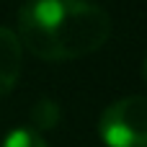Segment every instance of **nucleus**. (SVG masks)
Segmentation results:
<instances>
[{
    "label": "nucleus",
    "mask_w": 147,
    "mask_h": 147,
    "mask_svg": "<svg viewBox=\"0 0 147 147\" xmlns=\"http://www.w3.org/2000/svg\"><path fill=\"white\" fill-rule=\"evenodd\" d=\"M114 31L109 10L93 0H28L18 10V39L39 59L67 62L98 52Z\"/></svg>",
    "instance_id": "obj_1"
},
{
    "label": "nucleus",
    "mask_w": 147,
    "mask_h": 147,
    "mask_svg": "<svg viewBox=\"0 0 147 147\" xmlns=\"http://www.w3.org/2000/svg\"><path fill=\"white\" fill-rule=\"evenodd\" d=\"M98 137L106 147H147V96H124L98 116Z\"/></svg>",
    "instance_id": "obj_2"
},
{
    "label": "nucleus",
    "mask_w": 147,
    "mask_h": 147,
    "mask_svg": "<svg viewBox=\"0 0 147 147\" xmlns=\"http://www.w3.org/2000/svg\"><path fill=\"white\" fill-rule=\"evenodd\" d=\"M23 65V47L16 31L0 26V98L18 83Z\"/></svg>",
    "instance_id": "obj_3"
},
{
    "label": "nucleus",
    "mask_w": 147,
    "mask_h": 147,
    "mask_svg": "<svg viewBox=\"0 0 147 147\" xmlns=\"http://www.w3.org/2000/svg\"><path fill=\"white\" fill-rule=\"evenodd\" d=\"M59 119H62V109H59V103L57 101H52V98H39L34 106H31V124H34V129L41 134L44 129H54L57 124H59Z\"/></svg>",
    "instance_id": "obj_4"
},
{
    "label": "nucleus",
    "mask_w": 147,
    "mask_h": 147,
    "mask_svg": "<svg viewBox=\"0 0 147 147\" xmlns=\"http://www.w3.org/2000/svg\"><path fill=\"white\" fill-rule=\"evenodd\" d=\"M0 147H49V145H47V140H44L36 129H31V127H18V129H13V132L5 134V140H3Z\"/></svg>",
    "instance_id": "obj_5"
},
{
    "label": "nucleus",
    "mask_w": 147,
    "mask_h": 147,
    "mask_svg": "<svg viewBox=\"0 0 147 147\" xmlns=\"http://www.w3.org/2000/svg\"><path fill=\"white\" fill-rule=\"evenodd\" d=\"M142 80H145V85H147V54H145V62H142Z\"/></svg>",
    "instance_id": "obj_6"
}]
</instances>
